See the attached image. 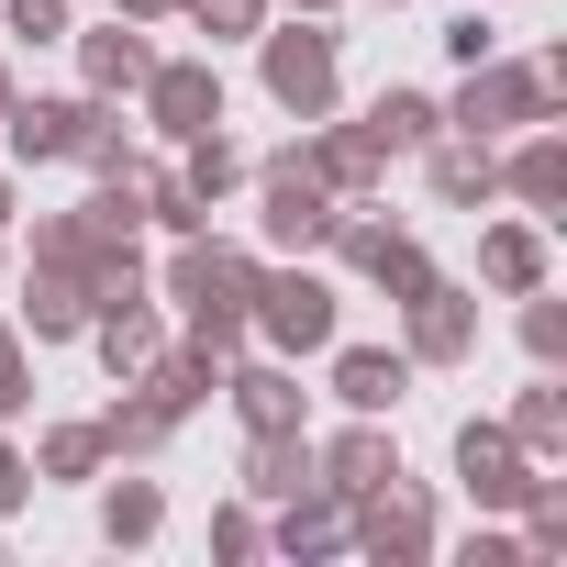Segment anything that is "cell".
Segmentation results:
<instances>
[{
  "label": "cell",
  "mask_w": 567,
  "mask_h": 567,
  "mask_svg": "<svg viewBox=\"0 0 567 567\" xmlns=\"http://www.w3.org/2000/svg\"><path fill=\"white\" fill-rule=\"evenodd\" d=\"M256 278H267V245H223V234L200 223V234H167V256H156V301H167L200 346L245 357V346H256V334H245Z\"/></svg>",
  "instance_id": "1"
},
{
  "label": "cell",
  "mask_w": 567,
  "mask_h": 567,
  "mask_svg": "<svg viewBox=\"0 0 567 567\" xmlns=\"http://www.w3.org/2000/svg\"><path fill=\"white\" fill-rule=\"evenodd\" d=\"M256 90L290 112V123H323V112L346 101V34H334L323 12H290V23L267 12V34H256Z\"/></svg>",
  "instance_id": "2"
},
{
  "label": "cell",
  "mask_w": 567,
  "mask_h": 567,
  "mask_svg": "<svg viewBox=\"0 0 567 567\" xmlns=\"http://www.w3.org/2000/svg\"><path fill=\"white\" fill-rule=\"evenodd\" d=\"M245 334L267 346V357H323L334 334H346V290L312 267V256H267V278H256V312H245Z\"/></svg>",
  "instance_id": "3"
},
{
  "label": "cell",
  "mask_w": 567,
  "mask_h": 567,
  "mask_svg": "<svg viewBox=\"0 0 567 567\" xmlns=\"http://www.w3.org/2000/svg\"><path fill=\"white\" fill-rule=\"evenodd\" d=\"M523 123H567L545 56H478V68H456V90H445V134L501 145V134H523Z\"/></svg>",
  "instance_id": "4"
},
{
  "label": "cell",
  "mask_w": 567,
  "mask_h": 567,
  "mask_svg": "<svg viewBox=\"0 0 567 567\" xmlns=\"http://www.w3.org/2000/svg\"><path fill=\"white\" fill-rule=\"evenodd\" d=\"M245 178H256V245H267V256H323L334 189L301 167V145H278V156H245Z\"/></svg>",
  "instance_id": "5"
},
{
  "label": "cell",
  "mask_w": 567,
  "mask_h": 567,
  "mask_svg": "<svg viewBox=\"0 0 567 567\" xmlns=\"http://www.w3.org/2000/svg\"><path fill=\"white\" fill-rule=\"evenodd\" d=\"M434 545H445V512H434L423 478H379V489H357L346 556H368V567H423Z\"/></svg>",
  "instance_id": "6"
},
{
  "label": "cell",
  "mask_w": 567,
  "mask_h": 567,
  "mask_svg": "<svg viewBox=\"0 0 567 567\" xmlns=\"http://www.w3.org/2000/svg\"><path fill=\"white\" fill-rule=\"evenodd\" d=\"M134 112H145V134L178 156L189 134H212V123H223V68H212V56H156V68H145V90H134Z\"/></svg>",
  "instance_id": "7"
},
{
  "label": "cell",
  "mask_w": 567,
  "mask_h": 567,
  "mask_svg": "<svg viewBox=\"0 0 567 567\" xmlns=\"http://www.w3.org/2000/svg\"><path fill=\"white\" fill-rule=\"evenodd\" d=\"M445 456H456V489H467L478 512H523V501L556 478V467H545V456H523L501 423H456V445H445Z\"/></svg>",
  "instance_id": "8"
},
{
  "label": "cell",
  "mask_w": 567,
  "mask_h": 567,
  "mask_svg": "<svg viewBox=\"0 0 567 567\" xmlns=\"http://www.w3.org/2000/svg\"><path fill=\"white\" fill-rule=\"evenodd\" d=\"M223 401H234L245 434H301V423H312L301 357H223Z\"/></svg>",
  "instance_id": "9"
},
{
  "label": "cell",
  "mask_w": 567,
  "mask_h": 567,
  "mask_svg": "<svg viewBox=\"0 0 567 567\" xmlns=\"http://www.w3.org/2000/svg\"><path fill=\"white\" fill-rule=\"evenodd\" d=\"M90 90H23L12 112H0V145H12V167H68L79 134H90Z\"/></svg>",
  "instance_id": "10"
},
{
  "label": "cell",
  "mask_w": 567,
  "mask_h": 567,
  "mask_svg": "<svg viewBox=\"0 0 567 567\" xmlns=\"http://www.w3.org/2000/svg\"><path fill=\"white\" fill-rule=\"evenodd\" d=\"M401 357L412 368H478V290L434 278L423 301H401Z\"/></svg>",
  "instance_id": "11"
},
{
  "label": "cell",
  "mask_w": 567,
  "mask_h": 567,
  "mask_svg": "<svg viewBox=\"0 0 567 567\" xmlns=\"http://www.w3.org/2000/svg\"><path fill=\"white\" fill-rule=\"evenodd\" d=\"M346 523H357V501H346L334 478H301L290 501H267V556L323 567V556H346Z\"/></svg>",
  "instance_id": "12"
},
{
  "label": "cell",
  "mask_w": 567,
  "mask_h": 567,
  "mask_svg": "<svg viewBox=\"0 0 567 567\" xmlns=\"http://www.w3.org/2000/svg\"><path fill=\"white\" fill-rule=\"evenodd\" d=\"M301 167H312L334 200H379V189H390V145H379L368 123H334V112L301 123Z\"/></svg>",
  "instance_id": "13"
},
{
  "label": "cell",
  "mask_w": 567,
  "mask_h": 567,
  "mask_svg": "<svg viewBox=\"0 0 567 567\" xmlns=\"http://www.w3.org/2000/svg\"><path fill=\"white\" fill-rule=\"evenodd\" d=\"M501 200H512V212H534V223H556V212H567V134H556V123L501 134Z\"/></svg>",
  "instance_id": "14"
},
{
  "label": "cell",
  "mask_w": 567,
  "mask_h": 567,
  "mask_svg": "<svg viewBox=\"0 0 567 567\" xmlns=\"http://www.w3.org/2000/svg\"><path fill=\"white\" fill-rule=\"evenodd\" d=\"M412 379H423V368H412L401 346H346V334L323 346V390H334V412H401Z\"/></svg>",
  "instance_id": "15"
},
{
  "label": "cell",
  "mask_w": 567,
  "mask_h": 567,
  "mask_svg": "<svg viewBox=\"0 0 567 567\" xmlns=\"http://www.w3.org/2000/svg\"><path fill=\"white\" fill-rule=\"evenodd\" d=\"M79 346L101 357V379H112V390H123V379H145V368H156V346H167V312H156V290H134V301H101Z\"/></svg>",
  "instance_id": "16"
},
{
  "label": "cell",
  "mask_w": 567,
  "mask_h": 567,
  "mask_svg": "<svg viewBox=\"0 0 567 567\" xmlns=\"http://www.w3.org/2000/svg\"><path fill=\"white\" fill-rule=\"evenodd\" d=\"M312 467L357 501V489H379V478H401V434H390V412H346L334 434H312Z\"/></svg>",
  "instance_id": "17"
},
{
  "label": "cell",
  "mask_w": 567,
  "mask_h": 567,
  "mask_svg": "<svg viewBox=\"0 0 567 567\" xmlns=\"http://www.w3.org/2000/svg\"><path fill=\"white\" fill-rule=\"evenodd\" d=\"M545 278H556V245H545L534 212L478 223V290H489V301H523V290H545Z\"/></svg>",
  "instance_id": "18"
},
{
  "label": "cell",
  "mask_w": 567,
  "mask_h": 567,
  "mask_svg": "<svg viewBox=\"0 0 567 567\" xmlns=\"http://www.w3.org/2000/svg\"><path fill=\"white\" fill-rule=\"evenodd\" d=\"M68 45H79V90H90V101H134V90H145V68H156L145 23H123V12H112V23H90V34H68Z\"/></svg>",
  "instance_id": "19"
},
{
  "label": "cell",
  "mask_w": 567,
  "mask_h": 567,
  "mask_svg": "<svg viewBox=\"0 0 567 567\" xmlns=\"http://www.w3.org/2000/svg\"><path fill=\"white\" fill-rule=\"evenodd\" d=\"M423 189H434V212H489V200H501V145L434 134V145H423Z\"/></svg>",
  "instance_id": "20"
},
{
  "label": "cell",
  "mask_w": 567,
  "mask_h": 567,
  "mask_svg": "<svg viewBox=\"0 0 567 567\" xmlns=\"http://www.w3.org/2000/svg\"><path fill=\"white\" fill-rule=\"evenodd\" d=\"M12 323H23V346H79V334H90V278H68V267H23Z\"/></svg>",
  "instance_id": "21"
},
{
  "label": "cell",
  "mask_w": 567,
  "mask_h": 567,
  "mask_svg": "<svg viewBox=\"0 0 567 567\" xmlns=\"http://www.w3.org/2000/svg\"><path fill=\"white\" fill-rule=\"evenodd\" d=\"M134 390H156V401L189 423V412H212V401H223V346H200V334H167V346H156V368H145Z\"/></svg>",
  "instance_id": "22"
},
{
  "label": "cell",
  "mask_w": 567,
  "mask_h": 567,
  "mask_svg": "<svg viewBox=\"0 0 567 567\" xmlns=\"http://www.w3.org/2000/svg\"><path fill=\"white\" fill-rule=\"evenodd\" d=\"M357 278H368V290H379V301L401 312V301H423V290H434L445 267H434V245H423V234H401V223H379V234H368V256H357Z\"/></svg>",
  "instance_id": "23"
},
{
  "label": "cell",
  "mask_w": 567,
  "mask_h": 567,
  "mask_svg": "<svg viewBox=\"0 0 567 567\" xmlns=\"http://www.w3.org/2000/svg\"><path fill=\"white\" fill-rule=\"evenodd\" d=\"M90 423H101L112 467H145V456H167V445H178V412H167L156 390H134V379H123V401H112V412H90Z\"/></svg>",
  "instance_id": "24"
},
{
  "label": "cell",
  "mask_w": 567,
  "mask_h": 567,
  "mask_svg": "<svg viewBox=\"0 0 567 567\" xmlns=\"http://www.w3.org/2000/svg\"><path fill=\"white\" fill-rule=\"evenodd\" d=\"M112 467V445H101V423L90 412H68V423H45L34 434V489H90Z\"/></svg>",
  "instance_id": "25"
},
{
  "label": "cell",
  "mask_w": 567,
  "mask_h": 567,
  "mask_svg": "<svg viewBox=\"0 0 567 567\" xmlns=\"http://www.w3.org/2000/svg\"><path fill=\"white\" fill-rule=\"evenodd\" d=\"M501 434H512L523 456H545V467H556V456H567V379H556V368H534V390H512Z\"/></svg>",
  "instance_id": "26"
},
{
  "label": "cell",
  "mask_w": 567,
  "mask_h": 567,
  "mask_svg": "<svg viewBox=\"0 0 567 567\" xmlns=\"http://www.w3.org/2000/svg\"><path fill=\"white\" fill-rule=\"evenodd\" d=\"M90 489H101V545H123V556H134V545H156V534H167V489H156V478H112V467H101Z\"/></svg>",
  "instance_id": "27"
},
{
  "label": "cell",
  "mask_w": 567,
  "mask_h": 567,
  "mask_svg": "<svg viewBox=\"0 0 567 567\" xmlns=\"http://www.w3.org/2000/svg\"><path fill=\"white\" fill-rule=\"evenodd\" d=\"M301 478H323V467H312V423H301V434H245V501H256V512L290 501Z\"/></svg>",
  "instance_id": "28"
},
{
  "label": "cell",
  "mask_w": 567,
  "mask_h": 567,
  "mask_svg": "<svg viewBox=\"0 0 567 567\" xmlns=\"http://www.w3.org/2000/svg\"><path fill=\"white\" fill-rule=\"evenodd\" d=\"M357 123H368V134H379L390 156H423V145L445 134V101H434V90H401V79H390V90H379V101H368Z\"/></svg>",
  "instance_id": "29"
},
{
  "label": "cell",
  "mask_w": 567,
  "mask_h": 567,
  "mask_svg": "<svg viewBox=\"0 0 567 567\" xmlns=\"http://www.w3.org/2000/svg\"><path fill=\"white\" fill-rule=\"evenodd\" d=\"M178 178H189V189H200V200L223 212V200L245 189V145H234V134L212 123V134H189V145H178Z\"/></svg>",
  "instance_id": "30"
},
{
  "label": "cell",
  "mask_w": 567,
  "mask_h": 567,
  "mask_svg": "<svg viewBox=\"0 0 567 567\" xmlns=\"http://www.w3.org/2000/svg\"><path fill=\"white\" fill-rule=\"evenodd\" d=\"M134 178H145V223H156V234H200V223H212V200H200L178 167H156V156H145Z\"/></svg>",
  "instance_id": "31"
},
{
  "label": "cell",
  "mask_w": 567,
  "mask_h": 567,
  "mask_svg": "<svg viewBox=\"0 0 567 567\" xmlns=\"http://www.w3.org/2000/svg\"><path fill=\"white\" fill-rule=\"evenodd\" d=\"M556 556H567V478H545L523 501V567H556Z\"/></svg>",
  "instance_id": "32"
},
{
  "label": "cell",
  "mask_w": 567,
  "mask_h": 567,
  "mask_svg": "<svg viewBox=\"0 0 567 567\" xmlns=\"http://www.w3.org/2000/svg\"><path fill=\"white\" fill-rule=\"evenodd\" d=\"M523 357H534V368H567V301H556V278L523 290Z\"/></svg>",
  "instance_id": "33"
},
{
  "label": "cell",
  "mask_w": 567,
  "mask_h": 567,
  "mask_svg": "<svg viewBox=\"0 0 567 567\" xmlns=\"http://www.w3.org/2000/svg\"><path fill=\"white\" fill-rule=\"evenodd\" d=\"M267 12H278V0H189V23H200L212 45H256V34H267Z\"/></svg>",
  "instance_id": "34"
},
{
  "label": "cell",
  "mask_w": 567,
  "mask_h": 567,
  "mask_svg": "<svg viewBox=\"0 0 567 567\" xmlns=\"http://www.w3.org/2000/svg\"><path fill=\"white\" fill-rule=\"evenodd\" d=\"M34 412V346H23V323H0V423H23Z\"/></svg>",
  "instance_id": "35"
},
{
  "label": "cell",
  "mask_w": 567,
  "mask_h": 567,
  "mask_svg": "<svg viewBox=\"0 0 567 567\" xmlns=\"http://www.w3.org/2000/svg\"><path fill=\"white\" fill-rule=\"evenodd\" d=\"M0 23H12L23 45H68V34H79V12H68V0H0Z\"/></svg>",
  "instance_id": "36"
},
{
  "label": "cell",
  "mask_w": 567,
  "mask_h": 567,
  "mask_svg": "<svg viewBox=\"0 0 567 567\" xmlns=\"http://www.w3.org/2000/svg\"><path fill=\"white\" fill-rule=\"evenodd\" d=\"M212 556H267V512L256 501H223L212 512Z\"/></svg>",
  "instance_id": "37"
},
{
  "label": "cell",
  "mask_w": 567,
  "mask_h": 567,
  "mask_svg": "<svg viewBox=\"0 0 567 567\" xmlns=\"http://www.w3.org/2000/svg\"><path fill=\"white\" fill-rule=\"evenodd\" d=\"M478 56H501V34H489V0L445 23V68H478Z\"/></svg>",
  "instance_id": "38"
},
{
  "label": "cell",
  "mask_w": 567,
  "mask_h": 567,
  "mask_svg": "<svg viewBox=\"0 0 567 567\" xmlns=\"http://www.w3.org/2000/svg\"><path fill=\"white\" fill-rule=\"evenodd\" d=\"M23 501H34V456L12 445V423H0V523H12Z\"/></svg>",
  "instance_id": "39"
},
{
  "label": "cell",
  "mask_w": 567,
  "mask_h": 567,
  "mask_svg": "<svg viewBox=\"0 0 567 567\" xmlns=\"http://www.w3.org/2000/svg\"><path fill=\"white\" fill-rule=\"evenodd\" d=\"M467 567H523V534H501V523H478V534H467Z\"/></svg>",
  "instance_id": "40"
},
{
  "label": "cell",
  "mask_w": 567,
  "mask_h": 567,
  "mask_svg": "<svg viewBox=\"0 0 567 567\" xmlns=\"http://www.w3.org/2000/svg\"><path fill=\"white\" fill-rule=\"evenodd\" d=\"M123 23H167V12H189V0H112Z\"/></svg>",
  "instance_id": "41"
},
{
  "label": "cell",
  "mask_w": 567,
  "mask_h": 567,
  "mask_svg": "<svg viewBox=\"0 0 567 567\" xmlns=\"http://www.w3.org/2000/svg\"><path fill=\"white\" fill-rule=\"evenodd\" d=\"M12 223H23V178H12V167H0V234H12Z\"/></svg>",
  "instance_id": "42"
},
{
  "label": "cell",
  "mask_w": 567,
  "mask_h": 567,
  "mask_svg": "<svg viewBox=\"0 0 567 567\" xmlns=\"http://www.w3.org/2000/svg\"><path fill=\"white\" fill-rule=\"evenodd\" d=\"M278 12H323V23H334V12H346V0H278Z\"/></svg>",
  "instance_id": "43"
},
{
  "label": "cell",
  "mask_w": 567,
  "mask_h": 567,
  "mask_svg": "<svg viewBox=\"0 0 567 567\" xmlns=\"http://www.w3.org/2000/svg\"><path fill=\"white\" fill-rule=\"evenodd\" d=\"M12 101H23V79H12V56H0V112H12Z\"/></svg>",
  "instance_id": "44"
},
{
  "label": "cell",
  "mask_w": 567,
  "mask_h": 567,
  "mask_svg": "<svg viewBox=\"0 0 567 567\" xmlns=\"http://www.w3.org/2000/svg\"><path fill=\"white\" fill-rule=\"evenodd\" d=\"M346 12H412V0H346Z\"/></svg>",
  "instance_id": "45"
},
{
  "label": "cell",
  "mask_w": 567,
  "mask_h": 567,
  "mask_svg": "<svg viewBox=\"0 0 567 567\" xmlns=\"http://www.w3.org/2000/svg\"><path fill=\"white\" fill-rule=\"evenodd\" d=\"M0 267H12V234H0Z\"/></svg>",
  "instance_id": "46"
}]
</instances>
